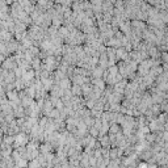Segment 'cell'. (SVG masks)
<instances>
[{
	"mask_svg": "<svg viewBox=\"0 0 168 168\" xmlns=\"http://www.w3.org/2000/svg\"><path fill=\"white\" fill-rule=\"evenodd\" d=\"M25 145H28V137L25 133H17L15 135V142H13V146L15 147H24Z\"/></svg>",
	"mask_w": 168,
	"mask_h": 168,
	"instance_id": "obj_1",
	"label": "cell"
},
{
	"mask_svg": "<svg viewBox=\"0 0 168 168\" xmlns=\"http://www.w3.org/2000/svg\"><path fill=\"white\" fill-rule=\"evenodd\" d=\"M103 72H104V70L103 68H100V67H95V68L92 70V78H93V79H101Z\"/></svg>",
	"mask_w": 168,
	"mask_h": 168,
	"instance_id": "obj_2",
	"label": "cell"
},
{
	"mask_svg": "<svg viewBox=\"0 0 168 168\" xmlns=\"http://www.w3.org/2000/svg\"><path fill=\"white\" fill-rule=\"evenodd\" d=\"M100 146L106 147V148H110V141H109V137H100Z\"/></svg>",
	"mask_w": 168,
	"mask_h": 168,
	"instance_id": "obj_3",
	"label": "cell"
},
{
	"mask_svg": "<svg viewBox=\"0 0 168 168\" xmlns=\"http://www.w3.org/2000/svg\"><path fill=\"white\" fill-rule=\"evenodd\" d=\"M138 168H148L147 162H142V163H139L138 164Z\"/></svg>",
	"mask_w": 168,
	"mask_h": 168,
	"instance_id": "obj_4",
	"label": "cell"
},
{
	"mask_svg": "<svg viewBox=\"0 0 168 168\" xmlns=\"http://www.w3.org/2000/svg\"><path fill=\"white\" fill-rule=\"evenodd\" d=\"M4 61H5V57L3 54H0V66H1V63L4 62Z\"/></svg>",
	"mask_w": 168,
	"mask_h": 168,
	"instance_id": "obj_5",
	"label": "cell"
},
{
	"mask_svg": "<svg viewBox=\"0 0 168 168\" xmlns=\"http://www.w3.org/2000/svg\"><path fill=\"white\" fill-rule=\"evenodd\" d=\"M124 168H135V164H130V166H126Z\"/></svg>",
	"mask_w": 168,
	"mask_h": 168,
	"instance_id": "obj_6",
	"label": "cell"
},
{
	"mask_svg": "<svg viewBox=\"0 0 168 168\" xmlns=\"http://www.w3.org/2000/svg\"><path fill=\"white\" fill-rule=\"evenodd\" d=\"M0 127H1V124H0Z\"/></svg>",
	"mask_w": 168,
	"mask_h": 168,
	"instance_id": "obj_7",
	"label": "cell"
}]
</instances>
